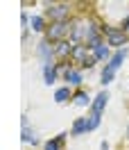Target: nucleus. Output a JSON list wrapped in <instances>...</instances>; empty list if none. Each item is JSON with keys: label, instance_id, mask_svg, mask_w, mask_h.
<instances>
[{"label": "nucleus", "instance_id": "obj_1", "mask_svg": "<svg viewBox=\"0 0 129 150\" xmlns=\"http://www.w3.org/2000/svg\"><path fill=\"white\" fill-rule=\"evenodd\" d=\"M73 25H75V23H66V21H64V23H52V25L46 30V39H48V41H57V43H59V41H64L66 34L73 32Z\"/></svg>", "mask_w": 129, "mask_h": 150}, {"label": "nucleus", "instance_id": "obj_2", "mask_svg": "<svg viewBox=\"0 0 129 150\" xmlns=\"http://www.w3.org/2000/svg\"><path fill=\"white\" fill-rule=\"evenodd\" d=\"M104 34H107V46H113L118 48V50H122L125 48V43H127V32L122 28H107L104 30Z\"/></svg>", "mask_w": 129, "mask_h": 150}, {"label": "nucleus", "instance_id": "obj_3", "mask_svg": "<svg viewBox=\"0 0 129 150\" xmlns=\"http://www.w3.org/2000/svg\"><path fill=\"white\" fill-rule=\"evenodd\" d=\"M48 16H50L52 23H64L66 16H68V5H50Z\"/></svg>", "mask_w": 129, "mask_h": 150}, {"label": "nucleus", "instance_id": "obj_4", "mask_svg": "<svg viewBox=\"0 0 129 150\" xmlns=\"http://www.w3.org/2000/svg\"><path fill=\"white\" fill-rule=\"evenodd\" d=\"M107 100H109V93H107V91H100V93L95 96L93 105H91V114H95V116H102L104 107H107Z\"/></svg>", "mask_w": 129, "mask_h": 150}, {"label": "nucleus", "instance_id": "obj_5", "mask_svg": "<svg viewBox=\"0 0 129 150\" xmlns=\"http://www.w3.org/2000/svg\"><path fill=\"white\" fill-rule=\"evenodd\" d=\"M39 57L46 62V64H52V57H55V46H50V41L43 39L39 43Z\"/></svg>", "mask_w": 129, "mask_h": 150}, {"label": "nucleus", "instance_id": "obj_6", "mask_svg": "<svg viewBox=\"0 0 129 150\" xmlns=\"http://www.w3.org/2000/svg\"><path fill=\"white\" fill-rule=\"evenodd\" d=\"M75 46H77V43H73V41H66V39H64V41H59V43L55 46V55L61 57V59H64V57H73Z\"/></svg>", "mask_w": 129, "mask_h": 150}, {"label": "nucleus", "instance_id": "obj_7", "mask_svg": "<svg viewBox=\"0 0 129 150\" xmlns=\"http://www.w3.org/2000/svg\"><path fill=\"white\" fill-rule=\"evenodd\" d=\"M64 80L68 82V86H79L82 84V73L77 71V68H64Z\"/></svg>", "mask_w": 129, "mask_h": 150}, {"label": "nucleus", "instance_id": "obj_8", "mask_svg": "<svg viewBox=\"0 0 129 150\" xmlns=\"http://www.w3.org/2000/svg\"><path fill=\"white\" fill-rule=\"evenodd\" d=\"M57 66L55 64H43V80H46V84L48 86H52L57 82Z\"/></svg>", "mask_w": 129, "mask_h": 150}, {"label": "nucleus", "instance_id": "obj_9", "mask_svg": "<svg viewBox=\"0 0 129 150\" xmlns=\"http://www.w3.org/2000/svg\"><path fill=\"white\" fill-rule=\"evenodd\" d=\"M68 100H73V91H70V86H68V84L55 91V103L64 105V103H68Z\"/></svg>", "mask_w": 129, "mask_h": 150}, {"label": "nucleus", "instance_id": "obj_10", "mask_svg": "<svg viewBox=\"0 0 129 150\" xmlns=\"http://www.w3.org/2000/svg\"><path fill=\"white\" fill-rule=\"evenodd\" d=\"M125 57H127V50H125V48H122V50H116V52H113V57L109 59V64H107V66H111L113 71H118L120 66H122V62H125Z\"/></svg>", "mask_w": 129, "mask_h": 150}, {"label": "nucleus", "instance_id": "obj_11", "mask_svg": "<svg viewBox=\"0 0 129 150\" xmlns=\"http://www.w3.org/2000/svg\"><path fill=\"white\" fill-rule=\"evenodd\" d=\"M93 57H95L97 62H109L113 55L109 52V48L104 46V43H100V46H95V48H93Z\"/></svg>", "mask_w": 129, "mask_h": 150}, {"label": "nucleus", "instance_id": "obj_12", "mask_svg": "<svg viewBox=\"0 0 129 150\" xmlns=\"http://www.w3.org/2000/svg\"><path fill=\"white\" fill-rule=\"evenodd\" d=\"M66 141V134H57L55 139L46 141V146H43V150H61V146H64Z\"/></svg>", "mask_w": 129, "mask_h": 150}, {"label": "nucleus", "instance_id": "obj_13", "mask_svg": "<svg viewBox=\"0 0 129 150\" xmlns=\"http://www.w3.org/2000/svg\"><path fill=\"white\" fill-rule=\"evenodd\" d=\"M84 132H88L86 130V118H75L73 130H70V137H82Z\"/></svg>", "mask_w": 129, "mask_h": 150}, {"label": "nucleus", "instance_id": "obj_14", "mask_svg": "<svg viewBox=\"0 0 129 150\" xmlns=\"http://www.w3.org/2000/svg\"><path fill=\"white\" fill-rule=\"evenodd\" d=\"M70 59H73L75 64H79V66H82L84 62H86V46H75L73 57H70Z\"/></svg>", "mask_w": 129, "mask_h": 150}, {"label": "nucleus", "instance_id": "obj_15", "mask_svg": "<svg viewBox=\"0 0 129 150\" xmlns=\"http://www.w3.org/2000/svg\"><path fill=\"white\" fill-rule=\"evenodd\" d=\"M73 103L77 105V107H86V105H93L86 91H77V93H73Z\"/></svg>", "mask_w": 129, "mask_h": 150}, {"label": "nucleus", "instance_id": "obj_16", "mask_svg": "<svg viewBox=\"0 0 129 150\" xmlns=\"http://www.w3.org/2000/svg\"><path fill=\"white\" fill-rule=\"evenodd\" d=\"M43 23H46V21H43V16H39V14H34V16H32V18H29V28L34 30V32H43Z\"/></svg>", "mask_w": 129, "mask_h": 150}, {"label": "nucleus", "instance_id": "obj_17", "mask_svg": "<svg viewBox=\"0 0 129 150\" xmlns=\"http://www.w3.org/2000/svg\"><path fill=\"white\" fill-rule=\"evenodd\" d=\"M23 141H25V143H32V146H36V143H39L36 134H34V132L29 130L27 125H23Z\"/></svg>", "mask_w": 129, "mask_h": 150}, {"label": "nucleus", "instance_id": "obj_18", "mask_svg": "<svg viewBox=\"0 0 129 150\" xmlns=\"http://www.w3.org/2000/svg\"><path fill=\"white\" fill-rule=\"evenodd\" d=\"M113 77H116V71L111 68V66H104V71H102V84L107 86L113 82Z\"/></svg>", "mask_w": 129, "mask_h": 150}, {"label": "nucleus", "instance_id": "obj_19", "mask_svg": "<svg viewBox=\"0 0 129 150\" xmlns=\"http://www.w3.org/2000/svg\"><path fill=\"white\" fill-rule=\"evenodd\" d=\"M100 127V116H95V114H91V116H86V130L93 132Z\"/></svg>", "mask_w": 129, "mask_h": 150}, {"label": "nucleus", "instance_id": "obj_20", "mask_svg": "<svg viewBox=\"0 0 129 150\" xmlns=\"http://www.w3.org/2000/svg\"><path fill=\"white\" fill-rule=\"evenodd\" d=\"M95 62H97V59H95V57H86V62H84L82 66H79V68H93V66H95Z\"/></svg>", "mask_w": 129, "mask_h": 150}, {"label": "nucleus", "instance_id": "obj_21", "mask_svg": "<svg viewBox=\"0 0 129 150\" xmlns=\"http://www.w3.org/2000/svg\"><path fill=\"white\" fill-rule=\"evenodd\" d=\"M122 30H125V32H129V16L125 18V23H122Z\"/></svg>", "mask_w": 129, "mask_h": 150}, {"label": "nucleus", "instance_id": "obj_22", "mask_svg": "<svg viewBox=\"0 0 129 150\" xmlns=\"http://www.w3.org/2000/svg\"><path fill=\"white\" fill-rule=\"evenodd\" d=\"M100 148H102V150H109V143H107V141H102V143H100Z\"/></svg>", "mask_w": 129, "mask_h": 150}, {"label": "nucleus", "instance_id": "obj_23", "mask_svg": "<svg viewBox=\"0 0 129 150\" xmlns=\"http://www.w3.org/2000/svg\"><path fill=\"white\" fill-rule=\"evenodd\" d=\"M127 137H129V127H127Z\"/></svg>", "mask_w": 129, "mask_h": 150}]
</instances>
